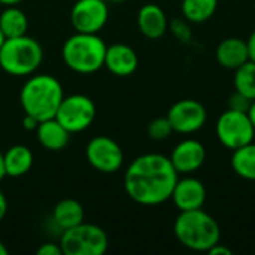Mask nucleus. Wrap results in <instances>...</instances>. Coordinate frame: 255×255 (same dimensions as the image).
Listing matches in <instances>:
<instances>
[{
	"label": "nucleus",
	"mask_w": 255,
	"mask_h": 255,
	"mask_svg": "<svg viewBox=\"0 0 255 255\" xmlns=\"http://www.w3.org/2000/svg\"><path fill=\"white\" fill-rule=\"evenodd\" d=\"M6 176V172H4V163H3V154L0 152V181Z\"/></svg>",
	"instance_id": "34"
},
{
	"label": "nucleus",
	"mask_w": 255,
	"mask_h": 255,
	"mask_svg": "<svg viewBox=\"0 0 255 255\" xmlns=\"http://www.w3.org/2000/svg\"><path fill=\"white\" fill-rule=\"evenodd\" d=\"M34 131H36L39 143L48 151H61V149H64L67 146L70 134H72L55 118L40 121Z\"/></svg>",
	"instance_id": "17"
},
{
	"label": "nucleus",
	"mask_w": 255,
	"mask_h": 255,
	"mask_svg": "<svg viewBox=\"0 0 255 255\" xmlns=\"http://www.w3.org/2000/svg\"><path fill=\"white\" fill-rule=\"evenodd\" d=\"M178 178L179 173L169 157L149 152L130 163L124 175V190L133 202L157 206L172 197Z\"/></svg>",
	"instance_id": "1"
},
{
	"label": "nucleus",
	"mask_w": 255,
	"mask_h": 255,
	"mask_svg": "<svg viewBox=\"0 0 255 255\" xmlns=\"http://www.w3.org/2000/svg\"><path fill=\"white\" fill-rule=\"evenodd\" d=\"M139 58L136 51L126 43H114L106 48L105 67L115 76H130L136 72Z\"/></svg>",
	"instance_id": "14"
},
{
	"label": "nucleus",
	"mask_w": 255,
	"mask_h": 255,
	"mask_svg": "<svg viewBox=\"0 0 255 255\" xmlns=\"http://www.w3.org/2000/svg\"><path fill=\"white\" fill-rule=\"evenodd\" d=\"M173 133L172 124L167 117H160L148 124V136L154 140H164Z\"/></svg>",
	"instance_id": "24"
},
{
	"label": "nucleus",
	"mask_w": 255,
	"mask_h": 255,
	"mask_svg": "<svg viewBox=\"0 0 255 255\" xmlns=\"http://www.w3.org/2000/svg\"><path fill=\"white\" fill-rule=\"evenodd\" d=\"M137 27L145 37L160 39L169 30V21L158 4L146 3L137 12Z\"/></svg>",
	"instance_id": "15"
},
{
	"label": "nucleus",
	"mask_w": 255,
	"mask_h": 255,
	"mask_svg": "<svg viewBox=\"0 0 255 255\" xmlns=\"http://www.w3.org/2000/svg\"><path fill=\"white\" fill-rule=\"evenodd\" d=\"M106 1H109V3H123L126 0H106Z\"/></svg>",
	"instance_id": "37"
},
{
	"label": "nucleus",
	"mask_w": 255,
	"mask_h": 255,
	"mask_svg": "<svg viewBox=\"0 0 255 255\" xmlns=\"http://www.w3.org/2000/svg\"><path fill=\"white\" fill-rule=\"evenodd\" d=\"M84 217H85L84 208L78 200L73 199L60 200L52 211V220L55 226L61 230H67L84 223Z\"/></svg>",
	"instance_id": "19"
},
{
	"label": "nucleus",
	"mask_w": 255,
	"mask_h": 255,
	"mask_svg": "<svg viewBox=\"0 0 255 255\" xmlns=\"http://www.w3.org/2000/svg\"><path fill=\"white\" fill-rule=\"evenodd\" d=\"M39 255H63V251H61V247L57 245V244H42L37 251H36Z\"/></svg>",
	"instance_id": "27"
},
{
	"label": "nucleus",
	"mask_w": 255,
	"mask_h": 255,
	"mask_svg": "<svg viewBox=\"0 0 255 255\" xmlns=\"http://www.w3.org/2000/svg\"><path fill=\"white\" fill-rule=\"evenodd\" d=\"M167 120L170 121L173 131L181 134H193L203 128L208 120V112L200 102L184 99L170 106Z\"/></svg>",
	"instance_id": "10"
},
{
	"label": "nucleus",
	"mask_w": 255,
	"mask_h": 255,
	"mask_svg": "<svg viewBox=\"0 0 255 255\" xmlns=\"http://www.w3.org/2000/svg\"><path fill=\"white\" fill-rule=\"evenodd\" d=\"M248 117H250V120H251V123H253V126H254L255 128V100L251 102V106L248 109Z\"/></svg>",
	"instance_id": "32"
},
{
	"label": "nucleus",
	"mask_w": 255,
	"mask_h": 255,
	"mask_svg": "<svg viewBox=\"0 0 255 255\" xmlns=\"http://www.w3.org/2000/svg\"><path fill=\"white\" fill-rule=\"evenodd\" d=\"M247 43H248V51H250V60L255 61V30L250 34Z\"/></svg>",
	"instance_id": "30"
},
{
	"label": "nucleus",
	"mask_w": 255,
	"mask_h": 255,
	"mask_svg": "<svg viewBox=\"0 0 255 255\" xmlns=\"http://www.w3.org/2000/svg\"><path fill=\"white\" fill-rule=\"evenodd\" d=\"M108 16L106 0H75L70 10V22L79 33H99L108 22Z\"/></svg>",
	"instance_id": "11"
},
{
	"label": "nucleus",
	"mask_w": 255,
	"mask_h": 255,
	"mask_svg": "<svg viewBox=\"0 0 255 255\" xmlns=\"http://www.w3.org/2000/svg\"><path fill=\"white\" fill-rule=\"evenodd\" d=\"M54 118L70 133H79L96 120V105L88 96L72 94L63 97Z\"/></svg>",
	"instance_id": "8"
},
{
	"label": "nucleus",
	"mask_w": 255,
	"mask_h": 255,
	"mask_svg": "<svg viewBox=\"0 0 255 255\" xmlns=\"http://www.w3.org/2000/svg\"><path fill=\"white\" fill-rule=\"evenodd\" d=\"M43 51L40 43L24 34L9 37L0 48V67L12 76H30L40 66Z\"/></svg>",
	"instance_id": "5"
},
{
	"label": "nucleus",
	"mask_w": 255,
	"mask_h": 255,
	"mask_svg": "<svg viewBox=\"0 0 255 255\" xmlns=\"http://www.w3.org/2000/svg\"><path fill=\"white\" fill-rule=\"evenodd\" d=\"M173 233L182 247L196 253H208L221 241L217 220L202 208L179 212L173 223Z\"/></svg>",
	"instance_id": "3"
},
{
	"label": "nucleus",
	"mask_w": 255,
	"mask_h": 255,
	"mask_svg": "<svg viewBox=\"0 0 255 255\" xmlns=\"http://www.w3.org/2000/svg\"><path fill=\"white\" fill-rule=\"evenodd\" d=\"M0 255H7V248L4 247V244L0 241Z\"/></svg>",
	"instance_id": "35"
},
{
	"label": "nucleus",
	"mask_w": 255,
	"mask_h": 255,
	"mask_svg": "<svg viewBox=\"0 0 255 255\" xmlns=\"http://www.w3.org/2000/svg\"><path fill=\"white\" fill-rule=\"evenodd\" d=\"M22 0H0V4H4V6H16Z\"/></svg>",
	"instance_id": "33"
},
{
	"label": "nucleus",
	"mask_w": 255,
	"mask_h": 255,
	"mask_svg": "<svg viewBox=\"0 0 255 255\" xmlns=\"http://www.w3.org/2000/svg\"><path fill=\"white\" fill-rule=\"evenodd\" d=\"M208 254L211 255H232L233 254V251L230 250V248H227V247H224L223 244H215L209 251H208Z\"/></svg>",
	"instance_id": "28"
},
{
	"label": "nucleus",
	"mask_w": 255,
	"mask_h": 255,
	"mask_svg": "<svg viewBox=\"0 0 255 255\" xmlns=\"http://www.w3.org/2000/svg\"><path fill=\"white\" fill-rule=\"evenodd\" d=\"M108 45L97 33L76 31L63 45V60L76 73H94L105 66Z\"/></svg>",
	"instance_id": "4"
},
{
	"label": "nucleus",
	"mask_w": 255,
	"mask_h": 255,
	"mask_svg": "<svg viewBox=\"0 0 255 255\" xmlns=\"http://www.w3.org/2000/svg\"><path fill=\"white\" fill-rule=\"evenodd\" d=\"M37 124H39V121H37L34 117H31V115H28V114H24V118H22V127H24L25 130L33 131V130H36Z\"/></svg>",
	"instance_id": "29"
},
{
	"label": "nucleus",
	"mask_w": 255,
	"mask_h": 255,
	"mask_svg": "<svg viewBox=\"0 0 255 255\" xmlns=\"http://www.w3.org/2000/svg\"><path fill=\"white\" fill-rule=\"evenodd\" d=\"M169 30L172 31V34L181 40V42H190L193 39V31H191V27L188 24V21L184 18H176L173 19L170 24H169Z\"/></svg>",
	"instance_id": "25"
},
{
	"label": "nucleus",
	"mask_w": 255,
	"mask_h": 255,
	"mask_svg": "<svg viewBox=\"0 0 255 255\" xmlns=\"http://www.w3.org/2000/svg\"><path fill=\"white\" fill-rule=\"evenodd\" d=\"M170 199L179 212L200 209L206 202V188L200 179L185 175V178H178Z\"/></svg>",
	"instance_id": "13"
},
{
	"label": "nucleus",
	"mask_w": 255,
	"mask_h": 255,
	"mask_svg": "<svg viewBox=\"0 0 255 255\" xmlns=\"http://www.w3.org/2000/svg\"><path fill=\"white\" fill-rule=\"evenodd\" d=\"M233 84L236 91L248 97L251 102L255 100V61L248 60L235 70Z\"/></svg>",
	"instance_id": "23"
},
{
	"label": "nucleus",
	"mask_w": 255,
	"mask_h": 255,
	"mask_svg": "<svg viewBox=\"0 0 255 255\" xmlns=\"http://www.w3.org/2000/svg\"><path fill=\"white\" fill-rule=\"evenodd\" d=\"M64 97L61 82L52 75L30 76L19 93V102L24 114L34 117L39 123L54 118Z\"/></svg>",
	"instance_id": "2"
},
{
	"label": "nucleus",
	"mask_w": 255,
	"mask_h": 255,
	"mask_svg": "<svg viewBox=\"0 0 255 255\" xmlns=\"http://www.w3.org/2000/svg\"><path fill=\"white\" fill-rule=\"evenodd\" d=\"M6 40V37H4V34L1 33V30H0V48H1V45H3V42Z\"/></svg>",
	"instance_id": "36"
},
{
	"label": "nucleus",
	"mask_w": 255,
	"mask_h": 255,
	"mask_svg": "<svg viewBox=\"0 0 255 255\" xmlns=\"http://www.w3.org/2000/svg\"><path fill=\"white\" fill-rule=\"evenodd\" d=\"M215 58L221 67L236 70L250 60L247 40L241 37H227L221 40L215 49Z\"/></svg>",
	"instance_id": "16"
},
{
	"label": "nucleus",
	"mask_w": 255,
	"mask_h": 255,
	"mask_svg": "<svg viewBox=\"0 0 255 255\" xmlns=\"http://www.w3.org/2000/svg\"><path fill=\"white\" fill-rule=\"evenodd\" d=\"M227 105H229V109L239 111V112H248V109L251 106V100L235 90V93L229 97Z\"/></svg>",
	"instance_id": "26"
},
{
	"label": "nucleus",
	"mask_w": 255,
	"mask_h": 255,
	"mask_svg": "<svg viewBox=\"0 0 255 255\" xmlns=\"http://www.w3.org/2000/svg\"><path fill=\"white\" fill-rule=\"evenodd\" d=\"M60 247L64 255H103L108 251L109 239L99 226L81 223L63 230Z\"/></svg>",
	"instance_id": "6"
},
{
	"label": "nucleus",
	"mask_w": 255,
	"mask_h": 255,
	"mask_svg": "<svg viewBox=\"0 0 255 255\" xmlns=\"http://www.w3.org/2000/svg\"><path fill=\"white\" fill-rule=\"evenodd\" d=\"M169 158L179 175H191L203 166L206 148L197 139H184L173 148Z\"/></svg>",
	"instance_id": "12"
},
{
	"label": "nucleus",
	"mask_w": 255,
	"mask_h": 255,
	"mask_svg": "<svg viewBox=\"0 0 255 255\" xmlns=\"http://www.w3.org/2000/svg\"><path fill=\"white\" fill-rule=\"evenodd\" d=\"M6 176H24L33 166V152L25 145H13L3 154Z\"/></svg>",
	"instance_id": "18"
},
{
	"label": "nucleus",
	"mask_w": 255,
	"mask_h": 255,
	"mask_svg": "<svg viewBox=\"0 0 255 255\" xmlns=\"http://www.w3.org/2000/svg\"><path fill=\"white\" fill-rule=\"evenodd\" d=\"M85 157L88 163L102 173H115L124 163L121 146L108 136L93 137L85 148Z\"/></svg>",
	"instance_id": "9"
},
{
	"label": "nucleus",
	"mask_w": 255,
	"mask_h": 255,
	"mask_svg": "<svg viewBox=\"0 0 255 255\" xmlns=\"http://www.w3.org/2000/svg\"><path fill=\"white\" fill-rule=\"evenodd\" d=\"M6 212H7V200H6L4 194L0 191V221L4 218Z\"/></svg>",
	"instance_id": "31"
},
{
	"label": "nucleus",
	"mask_w": 255,
	"mask_h": 255,
	"mask_svg": "<svg viewBox=\"0 0 255 255\" xmlns=\"http://www.w3.org/2000/svg\"><path fill=\"white\" fill-rule=\"evenodd\" d=\"M28 21L25 13L16 6H6L0 13V30L6 39L24 36L27 33Z\"/></svg>",
	"instance_id": "20"
},
{
	"label": "nucleus",
	"mask_w": 255,
	"mask_h": 255,
	"mask_svg": "<svg viewBox=\"0 0 255 255\" xmlns=\"http://www.w3.org/2000/svg\"><path fill=\"white\" fill-rule=\"evenodd\" d=\"M233 172L247 181H255V143L251 142L232 151Z\"/></svg>",
	"instance_id": "21"
},
{
	"label": "nucleus",
	"mask_w": 255,
	"mask_h": 255,
	"mask_svg": "<svg viewBox=\"0 0 255 255\" xmlns=\"http://www.w3.org/2000/svg\"><path fill=\"white\" fill-rule=\"evenodd\" d=\"M218 7V0H182L181 10L188 22L200 24L214 16Z\"/></svg>",
	"instance_id": "22"
},
{
	"label": "nucleus",
	"mask_w": 255,
	"mask_h": 255,
	"mask_svg": "<svg viewBox=\"0 0 255 255\" xmlns=\"http://www.w3.org/2000/svg\"><path fill=\"white\" fill-rule=\"evenodd\" d=\"M215 134L224 148L235 151L254 142L255 128L248 112L227 109L217 120Z\"/></svg>",
	"instance_id": "7"
}]
</instances>
